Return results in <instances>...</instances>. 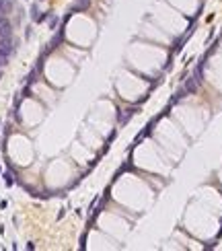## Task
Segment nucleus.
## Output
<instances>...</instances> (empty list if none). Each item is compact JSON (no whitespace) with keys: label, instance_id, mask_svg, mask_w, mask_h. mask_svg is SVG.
I'll use <instances>...</instances> for the list:
<instances>
[{"label":"nucleus","instance_id":"20e7f679","mask_svg":"<svg viewBox=\"0 0 222 251\" xmlns=\"http://www.w3.org/2000/svg\"><path fill=\"white\" fill-rule=\"evenodd\" d=\"M183 97H187V91H185V87H181V89L177 91V93L173 95V99H171V105H175V103H179Z\"/></svg>","mask_w":222,"mask_h":251},{"label":"nucleus","instance_id":"0eeeda50","mask_svg":"<svg viewBox=\"0 0 222 251\" xmlns=\"http://www.w3.org/2000/svg\"><path fill=\"white\" fill-rule=\"evenodd\" d=\"M56 25H58V17H56V15H49V27L56 29Z\"/></svg>","mask_w":222,"mask_h":251},{"label":"nucleus","instance_id":"f257e3e1","mask_svg":"<svg viewBox=\"0 0 222 251\" xmlns=\"http://www.w3.org/2000/svg\"><path fill=\"white\" fill-rule=\"evenodd\" d=\"M136 111H138V107H128V109H123V113H119V123H128Z\"/></svg>","mask_w":222,"mask_h":251},{"label":"nucleus","instance_id":"f03ea898","mask_svg":"<svg viewBox=\"0 0 222 251\" xmlns=\"http://www.w3.org/2000/svg\"><path fill=\"white\" fill-rule=\"evenodd\" d=\"M91 4V0H76L72 4V8H70V13H78V10H86Z\"/></svg>","mask_w":222,"mask_h":251},{"label":"nucleus","instance_id":"7ed1b4c3","mask_svg":"<svg viewBox=\"0 0 222 251\" xmlns=\"http://www.w3.org/2000/svg\"><path fill=\"white\" fill-rule=\"evenodd\" d=\"M0 37H2V39H4V37H12V29H10V25L6 23V21L0 23Z\"/></svg>","mask_w":222,"mask_h":251},{"label":"nucleus","instance_id":"6e6552de","mask_svg":"<svg viewBox=\"0 0 222 251\" xmlns=\"http://www.w3.org/2000/svg\"><path fill=\"white\" fill-rule=\"evenodd\" d=\"M4 181H6V185H12V183H15V179H12V175H10V173H4Z\"/></svg>","mask_w":222,"mask_h":251},{"label":"nucleus","instance_id":"423d86ee","mask_svg":"<svg viewBox=\"0 0 222 251\" xmlns=\"http://www.w3.org/2000/svg\"><path fill=\"white\" fill-rule=\"evenodd\" d=\"M31 19H33L35 23H37V19H39V6H37V4L31 6Z\"/></svg>","mask_w":222,"mask_h":251},{"label":"nucleus","instance_id":"39448f33","mask_svg":"<svg viewBox=\"0 0 222 251\" xmlns=\"http://www.w3.org/2000/svg\"><path fill=\"white\" fill-rule=\"evenodd\" d=\"M197 84H200V83H197V80L191 76V78L185 83V91H187V93H195V91H197Z\"/></svg>","mask_w":222,"mask_h":251}]
</instances>
